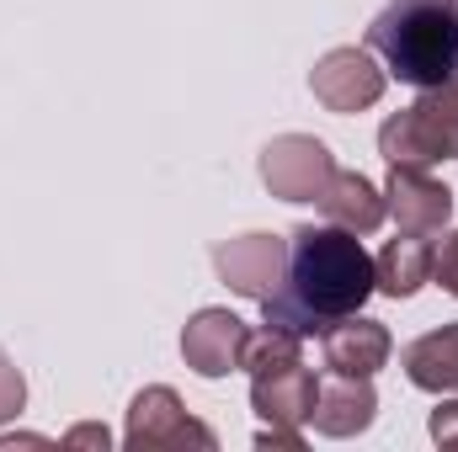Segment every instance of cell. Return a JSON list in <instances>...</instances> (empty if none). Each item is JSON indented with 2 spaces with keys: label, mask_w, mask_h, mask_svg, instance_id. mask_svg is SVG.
Returning <instances> with one entry per match:
<instances>
[{
  "label": "cell",
  "mask_w": 458,
  "mask_h": 452,
  "mask_svg": "<svg viewBox=\"0 0 458 452\" xmlns=\"http://www.w3.org/2000/svg\"><path fill=\"white\" fill-rule=\"evenodd\" d=\"M373 293H378V277H373V255L362 250V239L342 224H304L293 229L288 272L261 298V314L267 325L304 340L326 336L342 314H357Z\"/></svg>",
  "instance_id": "cell-1"
},
{
  "label": "cell",
  "mask_w": 458,
  "mask_h": 452,
  "mask_svg": "<svg viewBox=\"0 0 458 452\" xmlns=\"http://www.w3.org/2000/svg\"><path fill=\"white\" fill-rule=\"evenodd\" d=\"M368 48L384 54L389 75L405 86H443L458 75V0H389L373 27Z\"/></svg>",
  "instance_id": "cell-2"
},
{
  "label": "cell",
  "mask_w": 458,
  "mask_h": 452,
  "mask_svg": "<svg viewBox=\"0 0 458 452\" xmlns=\"http://www.w3.org/2000/svg\"><path fill=\"white\" fill-rule=\"evenodd\" d=\"M378 149L389 165H421L458 160V75L443 86H427L405 113H394L378 128Z\"/></svg>",
  "instance_id": "cell-3"
},
{
  "label": "cell",
  "mask_w": 458,
  "mask_h": 452,
  "mask_svg": "<svg viewBox=\"0 0 458 452\" xmlns=\"http://www.w3.org/2000/svg\"><path fill=\"white\" fill-rule=\"evenodd\" d=\"M331 176H336V160L310 133H283V138H272L261 149V181L283 203H320V192L331 187Z\"/></svg>",
  "instance_id": "cell-4"
},
{
  "label": "cell",
  "mask_w": 458,
  "mask_h": 452,
  "mask_svg": "<svg viewBox=\"0 0 458 452\" xmlns=\"http://www.w3.org/2000/svg\"><path fill=\"white\" fill-rule=\"evenodd\" d=\"M182 442L214 448V431L182 410L176 389H165V383L139 389L133 405H128V452H160V448H182Z\"/></svg>",
  "instance_id": "cell-5"
},
{
  "label": "cell",
  "mask_w": 458,
  "mask_h": 452,
  "mask_svg": "<svg viewBox=\"0 0 458 452\" xmlns=\"http://www.w3.org/2000/svg\"><path fill=\"white\" fill-rule=\"evenodd\" d=\"M310 91L326 113H362L384 96V70L368 48H331L315 70H310Z\"/></svg>",
  "instance_id": "cell-6"
},
{
  "label": "cell",
  "mask_w": 458,
  "mask_h": 452,
  "mask_svg": "<svg viewBox=\"0 0 458 452\" xmlns=\"http://www.w3.org/2000/svg\"><path fill=\"white\" fill-rule=\"evenodd\" d=\"M214 266H219V277L234 293L267 298L283 282V272H288V245L277 234H240V239H225L214 250Z\"/></svg>",
  "instance_id": "cell-7"
},
{
  "label": "cell",
  "mask_w": 458,
  "mask_h": 452,
  "mask_svg": "<svg viewBox=\"0 0 458 452\" xmlns=\"http://www.w3.org/2000/svg\"><path fill=\"white\" fill-rule=\"evenodd\" d=\"M384 203H389V213L400 219L405 234H437L454 219V192L437 176H427L421 165H389Z\"/></svg>",
  "instance_id": "cell-8"
},
{
  "label": "cell",
  "mask_w": 458,
  "mask_h": 452,
  "mask_svg": "<svg viewBox=\"0 0 458 452\" xmlns=\"http://www.w3.org/2000/svg\"><path fill=\"white\" fill-rule=\"evenodd\" d=\"M245 336H250V325H245L240 314H229V309H203V314H192L187 331H182V356H187V367H192L198 378H225V372L240 367Z\"/></svg>",
  "instance_id": "cell-9"
},
{
  "label": "cell",
  "mask_w": 458,
  "mask_h": 452,
  "mask_svg": "<svg viewBox=\"0 0 458 452\" xmlns=\"http://www.w3.org/2000/svg\"><path fill=\"white\" fill-rule=\"evenodd\" d=\"M389 331L378 320H362V314H342L331 331H326V367L336 378H373L384 362H389Z\"/></svg>",
  "instance_id": "cell-10"
},
{
  "label": "cell",
  "mask_w": 458,
  "mask_h": 452,
  "mask_svg": "<svg viewBox=\"0 0 458 452\" xmlns=\"http://www.w3.org/2000/svg\"><path fill=\"white\" fill-rule=\"evenodd\" d=\"M315 399H320V383L304 362H293L283 372H261L250 383V405L267 426H304L315 415Z\"/></svg>",
  "instance_id": "cell-11"
},
{
  "label": "cell",
  "mask_w": 458,
  "mask_h": 452,
  "mask_svg": "<svg viewBox=\"0 0 458 452\" xmlns=\"http://www.w3.org/2000/svg\"><path fill=\"white\" fill-rule=\"evenodd\" d=\"M373 410H378V394L368 378H346L342 383H320V399H315V431L320 437H357L373 426Z\"/></svg>",
  "instance_id": "cell-12"
},
{
  "label": "cell",
  "mask_w": 458,
  "mask_h": 452,
  "mask_svg": "<svg viewBox=\"0 0 458 452\" xmlns=\"http://www.w3.org/2000/svg\"><path fill=\"white\" fill-rule=\"evenodd\" d=\"M320 213H326L331 224L352 229V234H373V229L384 224L389 203H384V192H378L368 176H357V171H336L331 187L320 192Z\"/></svg>",
  "instance_id": "cell-13"
},
{
  "label": "cell",
  "mask_w": 458,
  "mask_h": 452,
  "mask_svg": "<svg viewBox=\"0 0 458 452\" xmlns=\"http://www.w3.org/2000/svg\"><path fill=\"white\" fill-rule=\"evenodd\" d=\"M432 255L437 245L421 239V234H405V239H389L378 255H373V277H378V293L389 298H411L432 282Z\"/></svg>",
  "instance_id": "cell-14"
},
{
  "label": "cell",
  "mask_w": 458,
  "mask_h": 452,
  "mask_svg": "<svg viewBox=\"0 0 458 452\" xmlns=\"http://www.w3.org/2000/svg\"><path fill=\"white\" fill-rule=\"evenodd\" d=\"M405 378L427 394H458V325L427 331L405 346Z\"/></svg>",
  "instance_id": "cell-15"
},
{
  "label": "cell",
  "mask_w": 458,
  "mask_h": 452,
  "mask_svg": "<svg viewBox=\"0 0 458 452\" xmlns=\"http://www.w3.org/2000/svg\"><path fill=\"white\" fill-rule=\"evenodd\" d=\"M293 362H304L299 336H288V331H277V325H267V331H250V336H245L240 367H250V378H261V372H283V367H293Z\"/></svg>",
  "instance_id": "cell-16"
},
{
  "label": "cell",
  "mask_w": 458,
  "mask_h": 452,
  "mask_svg": "<svg viewBox=\"0 0 458 452\" xmlns=\"http://www.w3.org/2000/svg\"><path fill=\"white\" fill-rule=\"evenodd\" d=\"M27 405V383H21V367L0 351V421H11L16 410Z\"/></svg>",
  "instance_id": "cell-17"
},
{
  "label": "cell",
  "mask_w": 458,
  "mask_h": 452,
  "mask_svg": "<svg viewBox=\"0 0 458 452\" xmlns=\"http://www.w3.org/2000/svg\"><path fill=\"white\" fill-rule=\"evenodd\" d=\"M432 277L458 298V229L454 234H443V245H437V255H432Z\"/></svg>",
  "instance_id": "cell-18"
},
{
  "label": "cell",
  "mask_w": 458,
  "mask_h": 452,
  "mask_svg": "<svg viewBox=\"0 0 458 452\" xmlns=\"http://www.w3.org/2000/svg\"><path fill=\"white\" fill-rule=\"evenodd\" d=\"M432 442L437 448H458V399L432 410Z\"/></svg>",
  "instance_id": "cell-19"
},
{
  "label": "cell",
  "mask_w": 458,
  "mask_h": 452,
  "mask_svg": "<svg viewBox=\"0 0 458 452\" xmlns=\"http://www.w3.org/2000/svg\"><path fill=\"white\" fill-rule=\"evenodd\" d=\"M256 442H261V448H288V452H299V448H304V437H299L293 426H267V431H261Z\"/></svg>",
  "instance_id": "cell-20"
},
{
  "label": "cell",
  "mask_w": 458,
  "mask_h": 452,
  "mask_svg": "<svg viewBox=\"0 0 458 452\" xmlns=\"http://www.w3.org/2000/svg\"><path fill=\"white\" fill-rule=\"evenodd\" d=\"M64 442H70V448H107V426H81V431H70Z\"/></svg>",
  "instance_id": "cell-21"
}]
</instances>
